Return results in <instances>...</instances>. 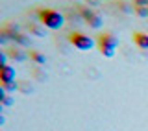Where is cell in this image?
I'll return each instance as SVG.
<instances>
[{"label":"cell","mask_w":148,"mask_h":131,"mask_svg":"<svg viewBox=\"0 0 148 131\" xmlns=\"http://www.w3.org/2000/svg\"><path fill=\"white\" fill-rule=\"evenodd\" d=\"M37 17H39V22L43 24V28H48V30H61L65 26V15L58 9H52V8L39 9Z\"/></svg>","instance_id":"cell-1"},{"label":"cell","mask_w":148,"mask_h":131,"mask_svg":"<svg viewBox=\"0 0 148 131\" xmlns=\"http://www.w3.org/2000/svg\"><path fill=\"white\" fill-rule=\"evenodd\" d=\"M96 44H98L100 52L104 54L106 57H113L115 50H117V46H119V41H117V37L113 33H100Z\"/></svg>","instance_id":"cell-2"},{"label":"cell","mask_w":148,"mask_h":131,"mask_svg":"<svg viewBox=\"0 0 148 131\" xmlns=\"http://www.w3.org/2000/svg\"><path fill=\"white\" fill-rule=\"evenodd\" d=\"M69 41H71V44L74 46V48H78V50H91L92 46H95V41H92L89 35L80 33V31L71 33L69 35Z\"/></svg>","instance_id":"cell-3"},{"label":"cell","mask_w":148,"mask_h":131,"mask_svg":"<svg viewBox=\"0 0 148 131\" xmlns=\"http://www.w3.org/2000/svg\"><path fill=\"white\" fill-rule=\"evenodd\" d=\"M80 17H82L91 28H100L102 22H104V18L100 17V13L95 11V9H91V8H80Z\"/></svg>","instance_id":"cell-4"},{"label":"cell","mask_w":148,"mask_h":131,"mask_svg":"<svg viewBox=\"0 0 148 131\" xmlns=\"http://www.w3.org/2000/svg\"><path fill=\"white\" fill-rule=\"evenodd\" d=\"M0 81H2V83L15 81V68H11L9 65L2 67V70H0Z\"/></svg>","instance_id":"cell-5"},{"label":"cell","mask_w":148,"mask_h":131,"mask_svg":"<svg viewBox=\"0 0 148 131\" xmlns=\"http://www.w3.org/2000/svg\"><path fill=\"white\" fill-rule=\"evenodd\" d=\"M133 41H135V44H137L141 50H148V33L139 31V33L133 35Z\"/></svg>","instance_id":"cell-6"},{"label":"cell","mask_w":148,"mask_h":131,"mask_svg":"<svg viewBox=\"0 0 148 131\" xmlns=\"http://www.w3.org/2000/svg\"><path fill=\"white\" fill-rule=\"evenodd\" d=\"M28 30H30V33H34L37 37H45L46 35V30H45V28H39V26H35V24H30V26H28Z\"/></svg>","instance_id":"cell-7"},{"label":"cell","mask_w":148,"mask_h":131,"mask_svg":"<svg viewBox=\"0 0 148 131\" xmlns=\"http://www.w3.org/2000/svg\"><path fill=\"white\" fill-rule=\"evenodd\" d=\"M30 59H32L34 63H37V65H45V63H46L45 55L39 54V52H30Z\"/></svg>","instance_id":"cell-8"},{"label":"cell","mask_w":148,"mask_h":131,"mask_svg":"<svg viewBox=\"0 0 148 131\" xmlns=\"http://www.w3.org/2000/svg\"><path fill=\"white\" fill-rule=\"evenodd\" d=\"M13 41H15V43H17V44H21V46H28V44H30V43H32V41H30V39H28V37H26V35H22V33H17L15 37H13Z\"/></svg>","instance_id":"cell-9"},{"label":"cell","mask_w":148,"mask_h":131,"mask_svg":"<svg viewBox=\"0 0 148 131\" xmlns=\"http://www.w3.org/2000/svg\"><path fill=\"white\" fill-rule=\"evenodd\" d=\"M0 100H2V105H6V107L13 105V98H11V96H8L4 89H0Z\"/></svg>","instance_id":"cell-10"},{"label":"cell","mask_w":148,"mask_h":131,"mask_svg":"<svg viewBox=\"0 0 148 131\" xmlns=\"http://www.w3.org/2000/svg\"><path fill=\"white\" fill-rule=\"evenodd\" d=\"M9 54H11V57L15 59V61H24V59H26V55L22 54L21 50H15V48H13V50H11Z\"/></svg>","instance_id":"cell-11"},{"label":"cell","mask_w":148,"mask_h":131,"mask_svg":"<svg viewBox=\"0 0 148 131\" xmlns=\"http://www.w3.org/2000/svg\"><path fill=\"white\" fill-rule=\"evenodd\" d=\"M2 89L6 92H11V91H15V89H18V85L15 81H9V83H2Z\"/></svg>","instance_id":"cell-12"},{"label":"cell","mask_w":148,"mask_h":131,"mask_svg":"<svg viewBox=\"0 0 148 131\" xmlns=\"http://www.w3.org/2000/svg\"><path fill=\"white\" fill-rule=\"evenodd\" d=\"M135 15L141 17V18H146L148 17V8H135Z\"/></svg>","instance_id":"cell-13"},{"label":"cell","mask_w":148,"mask_h":131,"mask_svg":"<svg viewBox=\"0 0 148 131\" xmlns=\"http://www.w3.org/2000/svg\"><path fill=\"white\" fill-rule=\"evenodd\" d=\"M133 8H148V0H132Z\"/></svg>","instance_id":"cell-14"},{"label":"cell","mask_w":148,"mask_h":131,"mask_svg":"<svg viewBox=\"0 0 148 131\" xmlns=\"http://www.w3.org/2000/svg\"><path fill=\"white\" fill-rule=\"evenodd\" d=\"M119 8H120V9H124V13H130V11H132V9H130V6H128V4H124V2H120V4H119Z\"/></svg>","instance_id":"cell-15"},{"label":"cell","mask_w":148,"mask_h":131,"mask_svg":"<svg viewBox=\"0 0 148 131\" xmlns=\"http://www.w3.org/2000/svg\"><path fill=\"white\" fill-rule=\"evenodd\" d=\"M6 61H8V54H0V65L6 67Z\"/></svg>","instance_id":"cell-16"}]
</instances>
